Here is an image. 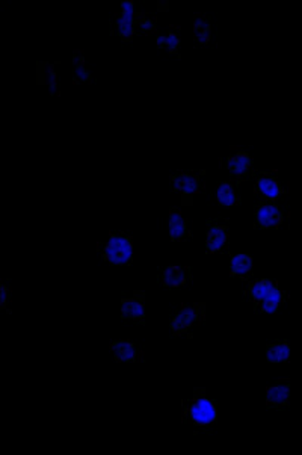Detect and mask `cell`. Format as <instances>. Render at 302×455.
I'll return each mask as SVG.
<instances>
[{"mask_svg": "<svg viewBox=\"0 0 302 455\" xmlns=\"http://www.w3.org/2000/svg\"><path fill=\"white\" fill-rule=\"evenodd\" d=\"M278 286V281L275 279H258L254 281H248L245 298L246 301L254 303V306L260 304L265 298Z\"/></svg>", "mask_w": 302, "mask_h": 455, "instance_id": "cell-14", "label": "cell"}, {"mask_svg": "<svg viewBox=\"0 0 302 455\" xmlns=\"http://www.w3.org/2000/svg\"><path fill=\"white\" fill-rule=\"evenodd\" d=\"M156 29H157L156 20L146 16L138 24V35H151L156 32Z\"/></svg>", "mask_w": 302, "mask_h": 455, "instance_id": "cell-23", "label": "cell"}, {"mask_svg": "<svg viewBox=\"0 0 302 455\" xmlns=\"http://www.w3.org/2000/svg\"><path fill=\"white\" fill-rule=\"evenodd\" d=\"M191 268L188 266H161L159 281L163 288L174 291L186 286L191 279Z\"/></svg>", "mask_w": 302, "mask_h": 455, "instance_id": "cell-13", "label": "cell"}, {"mask_svg": "<svg viewBox=\"0 0 302 455\" xmlns=\"http://www.w3.org/2000/svg\"><path fill=\"white\" fill-rule=\"evenodd\" d=\"M291 357V345L287 341H277L266 345V360L269 363H287Z\"/></svg>", "mask_w": 302, "mask_h": 455, "instance_id": "cell-18", "label": "cell"}, {"mask_svg": "<svg viewBox=\"0 0 302 455\" xmlns=\"http://www.w3.org/2000/svg\"><path fill=\"white\" fill-rule=\"evenodd\" d=\"M181 422L196 430H210L218 422V406L208 398L204 387H195L193 394L181 402Z\"/></svg>", "mask_w": 302, "mask_h": 455, "instance_id": "cell-1", "label": "cell"}, {"mask_svg": "<svg viewBox=\"0 0 302 455\" xmlns=\"http://www.w3.org/2000/svg\"><path fill=\"white\" fill-rule=\"evenodd\" d=\"M286 219V211L277 204V201L260 200L256 214L254 223L258 230H278Z\"/></svg>", "mask_w": 302, "mask_h": 455, "instance_id": "cell-5", "label": "cell"}, {"mask_svg": "<svg viewBox=\"0 0 302 455\" xmlns=\"http://www.w3.org/2000/svg\"><path fill=\"white\" fill-rule=\"evenodd\" d=\"M100 254L111 266H130L134 262V238L124 231H111L100 245Z\"/></svg>", "mask_w": 302, "mask_h": 455, "instance_id": "cell-2", "label": "cell"}, {"mask_svg": "<svg viewBox=\"0 0 302 455\" xmlns=\"http://www.w3.org/2000/svg\"><path fill=\"white\" fill-rule=\"evenodd\" d=\"M216 201L219 206L234 207L241 204V197L238 194V180H227L216 191Z\"/></svg>", "mask_w": 302, "mask_h": 455, "instance_id": "cell-17", "label": "cell"}, {"mask_svg": "<svg viewBox=\"0 0 302 455\" xmlns=\"http://www.w3.org/2000/svg\"><path fill=\"white\" fill-rule=\"evenodd\" d=\"M206 174L204 170L201 171H177L169 176V181L173 185L174 192L181 195L183 201H189L193 195H198L203 192V176Z\"/></svg>", "mask_w": 302, "mask_h": 455, "instance_id": "cell-4", "label": "cell"}, {"mask_svg": "<svg viewBox=\"0 0 302 455\" xmlns=\"http://www.w3.org/2000/svg\"><path fill=\"white\" fill-rule=\"evenodd\" d=\"M44 73V79L43 82L49 86V93L58 97L59 96V89H58V81H56V71H55V64H46V70Z\"/></svg>", "mask_w": 302, "mask_h": 455, "instance_id": "cell-20", "label": "cell"}, {"mask_svg": "<svg viewBox=\"0 0 302 455\" xmlns=\"http://www.w3.org/2000/svg\"><path fill=\"white\" fill-rule=\"evenodd\" d=\"M168 227L171 242H188L192 238L191 221L181 214V209H178V207H173L169 211Z\"/></svg>", "mask_w": 302, "mask_h": 455, "instance_id": "cell-11", "label": "cell"}, {"mask_svg": "<svg viewBox=\"0 0 302 455\" xmlns=\"http://www.w3.org/2000/svg\"><path fill=\"white\" fill-rule=\"evenodd\" d=\"M230 238V227L228 224L219 223H208L206 231V250L208 254H218L226 251L227 244Z\"/></svg>", "mask_w": 302, "mask_h": 455, "instance_id": "cell-10", "label": "cell"}, {"mask_svg": "<svg viewBox=\"0 0 302 455\" xmlns=\"http://www.w3.org/2000/svg\"><path fill=\"white\" fill-rule=\"evenodd\" d=\"M208 24H212V23H210L208 17H206L204 14H196L195 19H193V35L204 31Z\"/></svg>", "mask_w": 302, "mask_h": 455, "instance_id": "cell-25", "label": "cell"}, {"mask_svg": "<svg viewBox=\"0 0 302 455\" xmlns=\"http://www.w3.org/2000/svg\"><path fill=\"white\" fill-rule=\"evenodd\" d=\"M121 319L146 325V294L138 291L132 296L121 298Z\"/></svg>", "mask_w": 302, "mask_h": 455, "instance_id": "cell-8", "label": "cell"}, {"mask_svg": "<svg viewBox=\"0 0 302 455\" xmlns=\"http://www.w3.org/2000/svg\"><path fill=\"white\" fill-rule=\"evenodd\" d=\"M254 180H256V192L260 197V200L277 201L287 192V189L283 186L280 179L275 173L256 171Z\"/></svg>", "mask_w": 302, "mask_h": 455, "instance_id": "cell-7", "label": "cell"}, {"mask_svg": "<svg viewBox=\"0 0 302 455\" xmlns=\"http://www.w3.org/2000/svg\"><path fill=\"white\" fill-rule=\"evenodd\" d=\"M157 47H159V49H166V36H165V35L157 36Z\"/></svg>", "mask_w": 302, "mask_h": 455, "instance_id": "cell-27", "label": "cell"}, {"mask_svg": "<svg viewBox=\"0 0 302 455\" xmlns=\"http://www.w3.org/2000/svg\"><path fill=\"white\" fill-rule=\"evenodd\" d=\"M288 301V292L280 289L278 286L275 288L263 301L254 306V314L257 315H273L277 314L280 307Z\"/></svg>", "mask_w": 302, "mask_h": 455, "instance_id": "cell-15", "label": "cell"}, {"mask_svg": "<svg viewBox=\"0 0 302 455\" xmlns=\"http://www.w3.org/2000/svg\"><path fill=\"white\" fill-rule=\"evenodd\" d=\"M291 406V381L278 380L266 389V407L275 410H286Z\"/></svg>", "mask_w": 302, "mask_h": 455, "instance_id": "cell-12", "label": "cell"}, {"mask_svg": "<svg viewBox=\"0 0 302 455\" xmlns=\"http://www.w3.org/2000/svg\"><path fill=\"white\" fill-rule=\"evenodd\" d=\"M9 296H11V286L8 280L0 281V309L6 311V315H11L12 311L8 307L9 304Z\"/></svg>", "mask_w": 302, "mask_h": 455, "instance_id": "cell-22", "label": "cell"}, {"mask_svg": "<svg viewBox=\"0 0 302 455\" xmlns=\"http://www.w3.org/2000/svg\"><path fill=\"white\" fill-rule=\"evenodd\" d=\"M221 164L230 173L233 180L241 181L246 180L248 177H254V159L251 158V154L243 150H236L230 156H226V158L221 159Z\"/></svg>", "mask_w": 302, "mask_h": 455, "instance_id": "cell-6", "label": "cell"}, {"mask_svg": "<svg viewBox=\"0 0 302 455\" xmlns=\"http://www.w3.org/2000/svg\"><path fill=\"white\" fill-rule=\"evenodd\" d=\"M193 36H195V43L196 44L201 46V47L207 46L210 43V40H212V24H208L204 31L195 34Z\"/></svg>", "mask_w": 302, "mask_h": 455, "instance_id": "cell-24", "label": "cell"}, {"mask_svg": "<svg viewBox=\"0 0 302 455\" xmlns=\"http://www.w3.org/2000/svg\"><path fill=\"white\" fill-rule=\"evenodd\" d=\"M254 260L249 254L239 253L230 257V274L236 279L248 280L253 274Z\"/></svg>", "mask_w": 302, "mask_h": 455, "instance_id": "cell-16", "label": "cell"}, {"mask_svg": "<svg viewBox=\"0 0 302 455\" xmlns=\"http://www.w3.org/2000/svg\"><path fill=\"white\" fill-rule=\"evenodd\" d=\"M74 62V76H73V84L81 85V84H94V77L91 76V73L85 67V56H73Z\"/></svg>", "mask_w": 302, "mask_h": 455, "instance_id": "cell-19", "label": "cell"}, {"mask_svg": "<svg viewBox=\"0 0 302 455\" xmlns=\"http://www.w3.org/2000/svg\"><path fill=\"white\" fill-rule=\"evenodd\" d=\"M121 12H127V14H132V12H136L135 11V6H134V2H130V0H127V2H124L121 5Z\"/></svg>", "mask_w": 302, "mask_h": 455, "instance_id": "cell-26", "label": "cell"}, {"mask_svg": "<svg viewBox=\"0 0 302 455\" xmlns=\"http://www.w3.org/2000/svg\"><path fill=\"white\" fill-rule=\"evenodd\" d=\"M206 318V306L203 303H195L193 306L181 304L178 310L171 318V333L173 337L188 336L192 339V330L200 327Z\"/></svg>", "mask_w": 302, "mask_h": 455, "instance_id": "cell-3", "label": "cell"}, {"mask_svg": "<svg viewBox=\"0 0 302 455\" xmlns=\"http://www.w3.org/2000/svg\"><path fill=\"white\" fill-rule=\"evenodd\" d=\"M165 36H166V50L169 51L171 55L180 56V55H178V47H180V34H178V29H177V28L169 29V32H168Z\"/></svg>", "mask_w": 302, "mask_h": 455, "instance_id": "cell-21", "label": "cell"}, {"mask_svg": "<svg viewBox=\"0 0 302 455\" xmlns=\"http://www.w3.org/2000/svg\"><path fill=\"white\" fill-rule=\"evenodd\" d=\"M109 349L116 363H142L146 359V351L129 339L112 341Z\"/></svg>", "mask_w": 302, "mask_h": 455, "instance_id": "cell-9", "label": "cell"}]
</instances>
